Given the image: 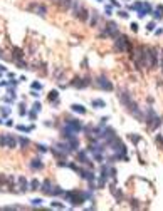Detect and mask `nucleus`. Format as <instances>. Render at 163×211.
<instances>
[{"instance_id":"6","label":"nucleus","mask_w":163,"mask_h":211,"mask_svg":"<svg viewBox=\"0 0 163 211\" xmlns=\"http://www.w3.org/2000/svg\"><path fill=\"white\" fill-rule=\"evenodd\" d=\"M119 35V30H118V25L116 22H108L106 27L101 32V37H111V39H116Z\"/></svg>"},{"instance_id":"15","label":"nucleus","mask_w":163,"mask_h":211,"mask_svg":"<svg viewBox=\"0 0 163 211\" xmlns=\"http://www.w3.org/2000/svg\"><path fill=\"white\" fill-rule=\"evenodd\" d=\"M29 168L34 169V171H41V169H44V163H42L41 159H32L29 163Z\"/></svg>"},{"instance_id":"14","label":"nucleus","mask_w":163,"mask_h":211,"mask_svg":"<svg viewBox=\"0 0 163 211\" xmlns=\"http://www.w3.org/2000/svg\"><path fill=\"white\" fill-rule=\"evenodd\" d=\"M17 181H19V184H20L19 193H20V195H22V193H27V191H29V183H27V179H25L24 176H19Z\"/></svg>"},{"instance_id":"29","label":"nucleus","mask_w":163,"mask_h":211,"mask_svg":"<svg viewBox=\"0 0 163 211\" xmlns=\"http://www.w3.org/2000/svg\"><path fill=\"white\" fill-rule=\"evenodd\" d=\"M7 137L8 134H0V148H7Z\"/></svg>"},{"instance_id":"50","label":"nucleus","mask_w":163,"mask_h":211,"mask_svg":"<svg viewBox=\"0 0 163 211\" xmlns=\"http://www.w3.org/2000/svg\"><path fill=\"white\" fill-rule=\"evenodd\" d=\"M8 86H19V82H17L15 79L12 77V79H10V80H8Z\"/></svg>"},{"instance_id":"57","label":"nucleus","mask_w":163,"mask_h":211,"mask_svg":"<svg viewBox=\"0 0 163 211\" xmlns=\"http://www.w3.org/2000/svg\"><path fill=\"white\" fill-rule=\"evenodd\" d=\"M52 2H54V3H57V5H59V3H61V2H62V0H52Z\"/></svg>"},{"instance_id":"26","label":"nucleus","mask_w":163,"mask_h":211,"mask_svg":"<svg viewBox=\"0 0 163 211\" xmlns=\"http://www.w3.org/2000/svg\"><path fill=\"white\" fill-rule=\"evenodd\" d=\"M64 195H66V191L61 186H54V189H52V196H62V198H64Z\"/></svg>"},{"instance_id":"22","label":"nucleus","mask_w":163,"mask_h":211,"mask_svg":"<svg viewBox=\"0 0 163 211\" xmlns=\"http://www.w3.org/2000/svg\"><path fill=\"white\" fill-rule=\"evenodd\" d=\"M91 106L94 107V109H98V107H106V102L103 101V99H94V101H91Z\"/></svg>"},{"instance_id":"7","label":"nucleus","mask_w":163,"mask_h":211,"mask_svg":"<svg viewBox=\"0 0 163 211\" xmlns=\"http://www.w3.org/2000/svg\"><path fill=\"white\" fill-rule=\"evenodd\" d=\"M27 10L34 12L35 15H39V17H46V15H47V7H46L44 3H39V2H34V3H30V5L27 7Z\"/></svg>"},{"instance_id":"12","label":"nucleus","mask_w":163,"mask_h":211,"mask_svg":"<svg viewBox=\"0 0 163 211\" xmlns=\"http://www.w3.org/2000/svg\"><path fill=\"white\" fill-rule=\"evenodd\" d=\"M77 161H79L81 164H84L86 168H93V161L86 156V153H84V151H79V153H77Z\"/></svg>"},{"instance_id":"47","label":"nucleus","mask_w":163,"mask_h":211,"mask_svg":"<svg viewBox=\"0 0 163 211\" xmlns=\"http://www.w3.org/2000/svg\"><path fill=\"white\" fill-rule=\"evenodd\" d=\"M7 91H8V94H10V97H12V99H15V91H14V87H8Z\"/></svg>"},{"instance_id":"17","label":"nucleus","mask_w":163,"mask_h":211,"mask_svg":"<svg viewBox=\"0 0 163 211\" xmlns=\"http://www.w3.org/2000/svg\"><path fill=\"white\" fill-rule=\"evenodd\" d=\"M17 136H14V134H8V137H7V148H10V149H14L17 146Z\"/></svg>"},{"instance_id":"56","label":"nucleus","mask_w":163,"mask_h":211,"mask_svg":"<svg viewBox=\"0 0 163 211\" xmlns=\"http://www.w3.org/2000/svg\"><path fill=\"white\" fill-rule=\"evenodd\" d=\"M5 70H7V67H5V65H0V72H5Z\"/></svg>"},{"instance_id":"9","label":"nucleus","mask_w":163,"mask_h":211,"mask_svg":"<svg viewBox=\"0 0 163 211\" xmlns=\"http://www.w3.org/2000/svg\"><path fill=\"white\" fill-rule=\"evenodd\" d=\"M64 126L67 127V129L74 131V133H81V131H82V124L77 121V119H66Z\"/></svg>"},{"instance_id":"37","label":"nucleus","mask_w":163,"mask_h":211,"mask_svg":"<svg viewBox=\"0 0 163 211\" xmlns=\"http://www.w3.org/2000/svg\"><path fill=\"white\" fill-rule=\"evenodd\" d=\"M14 62H15L17 67H22V69H25V67H27V64H25L22 59H19V60H14Z\"/></svg>"},{"instance_id":"30","label":"nucleus","mask_w":163,"mask_h":211,"mask_svg":"<svg viewBox=\"0 0 163 211\" xmlns=\"http://www.w3.org/2000/svg\"><path fill=\"white\" fill-rule=\"evenodd\" d=\"M50 208H59V210H66V204H62V203H59L57 199H54L52 203H50Z\"/></svg>"},{"instance_id":"42","label":"nucleus","mask_w":163,"mask_h":211,"mask_svg":"<svg viewBox=\"0 0 163 211\" xmlns=\"http://www.w3.org/2000/svg\"><path fill=\"white\" fill-rule=\"evenodd\" d=\"M118 15L121 17V19H128V17H130V15H128V12H126V10H119V12H118Z\"/></svg>"},{"instance_id":"3","label":"nucleus","mask_w":163,"mask_h":211,"mask_svg":"<svg viewBox=\"0 0 163 211\" xmlns=\"http://www.w3.org/2000/svg\"><path fill=\"white\" fill-rule=\"evenodd\" d=\"M114 49L118 50V52H130L131 50V44H130V39L126 37V35H118L116 39H114Z\"/></svg>"},{"instance_id":"51","label":"nucleus","mask_w":163,"mask_h":211,"mask_svg":"<svg viewBox=\"0 0 163 211\" xmlns=\"http://www.w3.org/2000/svg\"><path fill=\"white\" fill-rule=\"evenodd\" d=\"M109 2H111V5H113V7L119 8V2H118V0H109Z\"/></svg>"},{"instance_id":"27","label":"nucleus","mask_w":163,"mask_h":211,"mask_svg":"<svg viewBox=\"0 0 163 211\" xmlns=\"http://www.w3.org/2000/svg\"><path fill=\"white\" fill-rule=\"evenodd\" d=\"M153 17H155L156 20H158V19H163V5H158V7H156V10L153 12Z\"/></svg>"},{"instance_id":"48","label":"nucleus","mask_w":163,"mask_h":211,"mask_svg":"<svg viewBox=\"0 0 163 211\" xmlns=\"http://www.w3.org/2000/svg\"><path fill=\"white\" fill-rule=\"evenodd\" d=\"M5 183H7V178H5V176H3V174H0V188L3 186V184H5Z\"/></svg>"},{"instance_id":"10","label":"nucleus","mask_w":163,"mask_h":211,"mask_svg":"<svg viewBox=\"0 0 163 211\" xmlns=\"http://www.w3.org/2000/svg\"><path fill=\"white\" fill-rule=\"evenodd\" d=\"M71 86L76 87V89H84V87L89 86V77L86 76V77H76L71 80Z\"/></svg>"},{"instance_id":"60","label":"nucleus","mask_w":163,"mask_h":211,"mask_svg":"<svg viewBox=\"0 0 163 211\" xmlns=\"http://www.w3.org/2000/svg\"><path fill=\"white\" fill-rule=\"evenodd\" d=\"M96 2H103V0H96Z\"/></svg>"},{"instance_id":"16","label":"nucleus","mask_w":163,"mask_h":211,"mask_svg":"<svg viewBox=\"0 0 163 211\" xmlns=\"http://www.w3.org/2000/svg\"><path fill=\"white\" fill-rule=\"evenodd\" d=\"M71 111L76 114H86V107L82 104H71Z\"/></svg>"},{"instance_id":"44","label":"nucleus","mask_w":163,"mask_h":211,"mask_svg":"<svg viewBox=\"0 0 163 211\" xmlns=\"http://www.w3.org/2000/svg\"><path fill=\"white\" fill-rule=\"evenodd\" d=\"M3 124L7 126V127H12V126H14V121H12V119H10V117H7V119H5V122H3Z\"/></svg>"},{"instance_id":"24","label":"nucleus","mask_w":163,"mask_h":211,"mask_svg":"<svg viewBox=\"0 0 163 211\" xmlns=\"http://www.w3.org/2000/svg\"><path fill=\"white\" fill-rule=\"evenodd\" d=\"M29 188H30V191H39V189H41V183H39V179H32L30 183H29Z\"/></svg>"},{"instance_id":"19","label":"nucleus","mask_w":163,"mask_h":211,"mask_svg":"<svg viewBox=\"0 0 163 211\" xmlns=\"http://www.w3.org/2000/svg\"><path fill=\"white\" fill-rule=\"evenodd\" d=\"M50 151L56 156V159H66V156H67V153H64V151H61V149H57V148H52Z\"/></svg>"},{"instance_id":"46","label":"nucleus","mask_w":163,"mask_h":211,"mask_svg":"<svg viewBox=\"0 0 163 211\" xmlns=\"http://www.w3.org/2000/svg\"><path fill=\"white\" fill-rule=\"evenodd\" d=\"M143 8H145L146 12H151V5H150L148 2H143Z\"/></svg>"},{"instance_id":"52","label":"nucleus","mask_w":163,"mask_h":211,"mask_svg":"<svg viewBox=\"0 0 163 211\" xmlns=\"http://www.w3.org/2000/svg\"><path fill=\"white\" fill-rule=\"evenodd\" d=\"M0 87H8V80H0Z\"/></svg>"},{"instance_id":"4","label":"nucleus","mask_w":163,"mask_h":211,"mask_svg":"<svg viewBox=\"0 0 163 211\" xmlns=\"http://www.w3.org/2000/svg\"><path fill=\"white\" fill-rule=\"evenodd\" d=\"M119 101H121V104L124 106V109L128 111L130 114L133 112V111H136V109H138V104H136V102L131 99V97H130V94H128V92H123V91H121V92H119Z\"/></svg>"},{"instance_id":"43","label":"nucleus","mask_w":163,"mask_h":211,"mask_svg":"<svg viewBox=\"0 0 163 211\" xmlns=\"http://www.w3.org/2000/svg\"><path fill=\"white\" fill-rule=\"evenodd\" d=\"M3 210H22V206H17V204H12V206H3Z\"/></svg>"},{"instance_id":"5","label":"nucleus","mask_w":163,"mask_h":211,"mask_svg":"<svg viewBox=\"0 0 163 211\" xmlns=\"http://www.w3.org/2000/svg\"><path fill=\"white\" fill-rule=\"evenodd\" d=\"M145 121L148 122V127H150L151 131H155L156 127L162 124V119L156 116L155 111L151 109V107H148V109H146V119H145Z\"/></svg>"},{"instance_id":"36","label":"nucleus","mask_w":163,"mask_h":211,"mask_svg":"<svg viewBox=\"0 0 163 211\" xmlns=\"http://www.w3.org/2000/svg\"><path fill=\"white\" fill-rule=\"evenodd\" d=\"M30 87H32V89H35V91H41L44 86H42L41 82H37V80H35V82H32V84H30Z\"/></svg>"},{"instance_id":"20","label":"nucleus","mask_w":163,"mask_h":211,"mask_svg":"<svg viewBox=\"0 0 163 211\" xmlns=\"http://www.w3.org/2000/svg\"><path fill=\"white\" fill-rule=\"evenodd\" d=\"M17 141H19V146H20V149H25L29 144H30V141L27 139V137H24V136H19V137H17Z\"/></svg>"},{"instance_id":"59","label":"nucleus","mask_w":163,"mask_h":211,"mask_svg":"<svg viewBox=\"0 0 163 211\" xmlns=\"http://www.w3.org/2000/svg\"><path fill=\"white\" fill-rule=\"evenodd\" d=\"M123 2H130V0H123Z\"/></svg>"},{"instance_id":"32","label":"nucleus","mask_w":163,"mask_h":211,"mask_svg":"<svg viewBox=\"0 0 163 211\" xmlns=\"http://www.w3.org/2000/svg\"><path fill=\"white\" fill-rule=\"evenodd\" d=\"M27 117H29V119H30V121H35V119H37V111H29V112H27Z\"/></svg>"},{"instance_id":"11","label":"nucleus","mask_w":163,"mask_h":211,"mask_svg":"<svg viewBox=\"0 0 163 211\" xmlns=\"http://www.w3.org/2000/svg\"><path fill=\"white\" fill-rule=\"evenodd\" d=\"M52 189H54V184L50 179H44V183H41V191L44 196H52Z\"/></svg>"},{"instance_id":"58","label":"nucleus","mask_w":163,"mask_h":211,"mask_svg":"<svg viewBox=\"0 0 163 211\" xmlns=\"http://www.w3.org/2000/svg\"><path fill=\"white\" fill-rule=\"evenodd\" d=\"M162 69H163V54H162Z\"/></svg>"},{"instance_id":"33","label":"nucleus","mask_w":163,"mask_h":211,"mask_svg":"<svg viewBox=\"0 0 163 211\" xmlns=\"http://www.w3.org/2000/svg\"><path fill=\"white\" fill-rule=\"evenodd\" d=\"M42 203H44V199H41V198H34V199H30V204H32V206H41Z\"/></svg>"},{"instance_id":"39","label":"nucleus","mask_w":163,"mask_h":211,"mask_svg":"<svg viewBox=\"0 0 163 211\" xmlns=\"http://www.w3.org/2000/svg\"><path fill=\"white\" fill-rule=\"evenodd\" d=\"M32 109H34V111H37V112H39V111L42 109L41 102H39V101H35V102H34V104H32Z\"/></svg>"},{"instance_id":"54","label":"nucleus","mask_w":163,"mask_h":211,"mask_svg":"<svg viewBox=\"0 0 163 211\" xmlns=\"http://www.w3.org/2000/svg\"><path fill=\"white\" fill-rule=\"evenodd\" d=\"M156 142H158V144H163V136H158V137H156Z\"/></svg>"},{"instance_id":"53","label":"nucleus","mask_w":163,"mask_h":211,"mask_svg":"<svg viewBox=\"0 0 163 211\" xmlns=\"http://www.w3.org/2000/svg\"><path fill=\"white\" fill-rule=\"evenodd\" d=\"M30 96H32V97H39V92H37L35 89H32V91H30Z\"/></svg>"},{"instance_id":"31","label":"nucleus","mask_w":163,"mask_h":211,"mask_svg":"<svg viewBox=\"0 0 163 211\" xmlns=\"http://www.w3.org/2000/svg\"><path fill=\"white\" fill-rule=\"evenodd\" d=\"M93 154H94V156H93V159H94V161L103 163V153H98V151H96V153H93Z\"/></svg>"},{"instance_id":"25","label":"nucleus","mask_w":163,"mask_h":211,"mask_svg":"<svg viewBox=\"0 0 163 211\" xmlns=\"http://www.w3.org/2000/svg\"><path fill=\"white\" fill-rule=\"evenodd\" d=\"M0 116L3 117V119H7V117L10 116V107H8V106H2V107H0Z\"/></svg>"},{"instance_id":"34","label":"nucleus","mask_w":163,"mask_h":211,"mask_svg":"<svg viewBox=\"0 0 163 211\" xmlns=\"http://www.w3.org/2000/svg\"><path fill=\"white\" fill-rule=\"evenodd\" d=\"M37 151H39V153H47L49 148H47L46 144H37Z\"/></svg>"},{"instance_id":"38","label":"nucleus","mask_w":163,"mask_h":211,"mask_svg":"<svg viewBox=\"0 0 163 211\" xmlns=\"http://www.w3.org/2000/svg\"><path fill=\"white\" fill-rule=\"evenodd\" d=\"M17 131H20V133H30V127H25V126H17Z\"/></svg>"},{"instance_id":"49","label":"nucleus","mask_w":163,"mask_h":211,"mask_svg":"<svg viewBox=\"0 0 163 211\" xmlns=\"http://www.w3.org/2000/svg\"><path fill=\"white\" fill-rule=\"evenodd\" d=\"M138 29H140V27H138V23H136V22L131 23V30H133V32H138Z\"/></svg>"},{"instance_id":"23","label":"nucleus","mask_w":163,"mask_h":211,"mask_svg":"<svg viewBox=\"0 0 163 211\" xmlns=\"http://www.w3.org/2000/svg\"><path fill=\"white\" fill-rule=\"evenodd\" d=\"M12 60H19V59H24V52H22V49H14V52H12Z\"/></svg>"},{"instance_id":"8","label":"nucleus","mask_w":163,"mask_h":211,"mask_svg":"<svg viewBox=\"0 0 163 211\" xmlns=\"http://www.w3.org/2000/svg\"><path fill=\"white\" fill-rule=\"evenodd\" d=\"M94 82H96V86L99 89H103V91H113V84H111V80L106 77V76H98V77L94 79Z\"/></svg>"},{"instance_id":"28","label":"nucleus","mask_w":163,"mask_h":211,"mask_svg":"<svg viewBox=\"0 0 163 211\" xmlns=\"http://www.w3.org/2000/svg\"><path fill=\"white\" fill-rule=\"evenodd\" d=\"M47 97H49L50 102H56V101H59V92L54 89V91H50V92H49V96H47Z\"/></svg>"},{"instance_id":"40","label":"nucleus","mask_w":163,"mask_h":211,"mask_svg":"<svg viewBox=\"0 0 163 211\" xmlns=\"http://www.w3.org/2000/svg\"><path fill=\"white\" fill-rule=\"evenodd\" d=\"M67 168H69V169H73V171H76V173H79V171H81V169H79V168H77L76 164H73V163H67Z\"/></svg>"},{"instance_id":"55","label":"nucleus","mask_w":163,"mask_h":211,"mask_svg":"<svg viewBox=\"0 0 163 211\" xmlns=\"http://www.w3.org/2000/svg\"><path fill=\"white\" fill-rule=\"evenodd\" d=\"M155 34H156V35H162V34H163V29H158V30H155Z\"/></svg>"},{"instance_id":"2","label":"nucleus","mask_w":163,"mask_h":211,"mask_svg":"<svg viewBox=\"0 0 163 211\" xmlns=\"http://www.w3.org/2000/svg\"><path fill=\"white\" fill-rule=\"evenodd\" d=\"M158 64V52L155 47H145V67H155Z\"/></svg>"},{"instance_id":"41","label":"nucleus","mask_w":163,"mask_h":211,"mask_svg":"<svg viewBox=\"0 0 163 211\" xmlns=\"http://www.w3.org/2000/svg\"><path fill=\"white\" fill-rule=\"evenodd\" d=\"M130 137H131V141H133L135 144H138L140 139H141V137H140V136H136V134H130Z\"/></svg>"},{"instance_id":"35","label":"nucleus","mask_w":163,"mask_h":211,"mask_svg":"<svg viewBox=\"0 0 163 211\" xmlns=\"http://www.w3.org/2000/svg\"><path fill=\"white\" fill-rule=\"evenodd\" d=\"M104 14H106L108 17L113 15V5H106V7H104Z\"/></svg>"},{"instance_id":"18","label":"nucleus","mask_w":163,"mask_h":211,"mask_svg":"<svg viewBox=\"0 0 163 211\" xmlns=\"http://www.w3.org/2000/svg\"><path fill=\"white\" fill-rule=\"evenodd\" d=\"M74 2H76V0H62V2L59 3V7L62 8V10H71L73 5H74Z\"/></svg>"},{"instance_id":"13","label":"nucleus","mask_w":163,"mask_h":211,"mask_svg":"<svg viewBox=\"0 0 163 211\" xmlns=\"http://www.w3.org/2000/svg\"><path fill=\"white\" fill-rule=\"evenodd\" d=\"M79 174H81L82 179H86L88 183H93V181L96 179V176H94V173L91 171V168H89V169H81V171H79Z\"/></svg>"},{"instance_id":"1","label":"nucleus","mask_w":163,"mask_h":211,"mask_svg":"<svg viewBox=\"0 0 163 211\" xmlns=\"http://www.w3.org/2000/svg\"><path fill=\"white\" fill-rule=\"evenodd\" d=\"M64 198L73 204V206H79V204H82L84 201H86V198H84V191H79V189L67 191V193L64 195Z\"/></svg>"},{"instance_id":"45","label":"nucleus","mask_w":163,"mask_h":211,"mask_svg":"<svg viewBox=\"0 0 163 211\" xmlns=\"http://www.w3.org/2000/svg\"><path fill=\"white\" fill-rule=\"evenodd\" d=\"M146 29H148V32L155 30V29H156V27H155V22H150V23H148V25H146Z\"/></svg>"},{"instance_id":"21","label":"nucleus","mask_w":163,"mask_h":211,"mask_svg":"<svg viewBox=\"0 0 163 211\" xmlns=\"http://www.w3.org/2000/svg\"><path fill=\"white\" fill-rule=\"evenodd\" d=\"M99 22V14L98 12H91V20H89V25L91 27H96Z\"/></svg>"}]
</instances>
